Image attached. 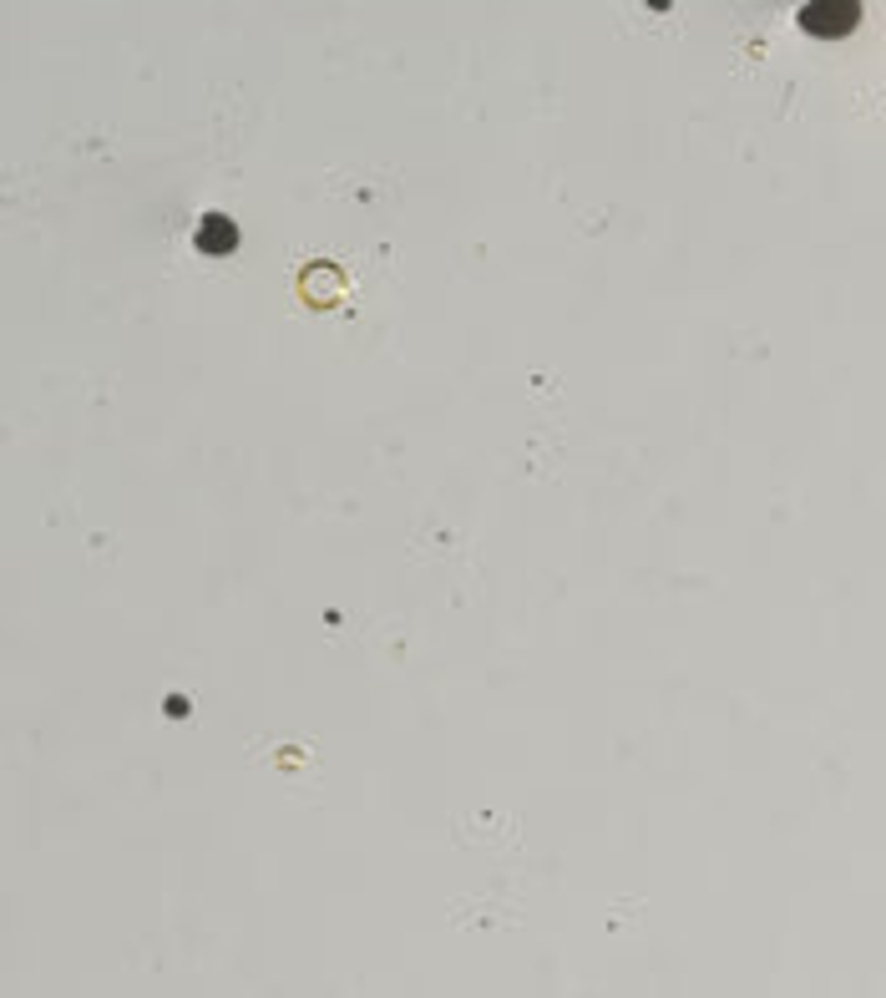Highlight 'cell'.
I'll return each instance as SVG.
<instances>
[{
    "label": "cell",
    "instance_id": "cell-1",
    "mask_svg": "<svg viewBox=\"0 0 886 998\" xmlns=\"http://www.w3.org/2000/svg\"><path fill=\"white\" fill-rule=\"evenodd\" d=\"M193 244H198L203 254H228V249L238 244V228H233L228 218L213 213V218H203V228H198V239H193Z\"/></svg>",
    "mask_w": 886,
    "mask_h": 998
}]
</instances>
